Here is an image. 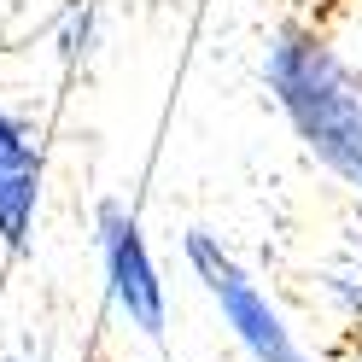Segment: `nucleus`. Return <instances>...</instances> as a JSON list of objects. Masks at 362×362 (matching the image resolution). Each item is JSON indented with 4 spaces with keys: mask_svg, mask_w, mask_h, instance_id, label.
<instances>
[{
    "mask_svg": "<svg viewBox=\"0 0 362 362\" xmlns=\"http://www.w3.org/2000/svg\"><path fill=\"white\" fill-rule=\"evenodd\" d=\"M263 88L310 164L362 199V64L315 24L281 18L263 41Z\"/></svg>",
    "mask_w": 362,
    "mask_h": 362,
    "instance_id": "1",
    "label": "nucleus"
},
{
    "mask_svg": "<svg viewBox=\"0 0 362 362\" xmlns=\"http://www.w3.org/2000/svg\"><path fill=\"white\" fill-rule=\"evenodd\" d=\"M181 257H187L199 292L211 298V310L222 315L228 339H234L252 362H310L298 327L286 322V310L269 298V286L228 252V245H222V234L187 228V234H181Z\"/></svg>",
    "mask_w": 362,
    "mask_h": 362,
    "instance_id": "2",
    "label": "nucleus"
},
{
    "mask_svg": "<svg viewBox=\"0 0 362 362\" xmlns=\"http://www.w3.org/2000/svg\"><path fill=\"white\" fill-rule=\"evenodd\" d=\"M94 257H100L111 315L134 339H152L158 345L170 333V286H164V269H158V252L146 240L141 211L117 193H105L94 205Z\"/></svg>",
    "mask_w": 362,
    "mask_h": 362,
    "instance_id": "3",
    "label": "nucleus"
},
{
    "mask_svg": "<svg viewBox=\"0 0 362 362\" xmlns=\"http://www.w3.org/2000/svg\"><path fill=\"white\" fill-rule=\"evenodd\" d=\"M41 216V170H0V257H24Z\"/></svg>",
    "mask_w": 362,
    "mask_h": 362,
    "instance_id": "4",
    "label": "nucleus"
},
{
    "mask_svg": "<svg viewBox=\"0 0 362 362\" xmlns=\"http://www.w3.org/2000/svg\"><path fill=\"white\" fill-rule=\"evenodd\" d=\"M53 47H59V59L71 71L94 59V47H100V0H64L59 24H53Z\"/></svg>",
    "mask_w": 362,
    "mask_h": 362,
    "instance_id": "5",
    "label": "nucleus"
},
{
    "mask_svg": "<svg viewBox=\"0 0 362 362\" xmlns=\"http://www.w3.org/2000/svg\"><path fill=\"white\" fill-rule=\"evenodd\" d=\"M0 170H41V123L0 100Z\"/></svg>",
    "mask_w": 362,
    "mask_h": 362,
    "instance_id": "6",
    "label": "nucleus"
},
{
    "mask_svg": "<svg viewBox=\"0 0 362 362\" xmlns=\"http://www.w3.org/2000/svg\"><path fill=\"white\" fill-rule=\"evenodd\" d=\"M0 362H53V356L41 351V345H30V351H6V356H0Z\"/></svg>",
    "mask_w": 362,
    "mask_h": 362,
    "instance_id": "7",
    "label": "nucleus"
}]
</instances>
